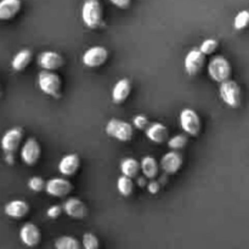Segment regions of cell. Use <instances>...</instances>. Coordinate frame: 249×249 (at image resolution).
I'll return each instance as SVG.
<instances>
[{"instance_id": "cell-15", "label": "cell", "mask_w": 249, "mask_h": 249, "mask_svg": "<svg viewBox=\"0 0 249 249\" xmlns=\"http://www.w3.org/2000/svg\"><path fill=\"white\" fill-rule=\"evenodd\" d=\"M63 212L67 214L70 218L82 220L88 215V208L84 202L80 201L79 198H68L63 204Z\"/></svg>"}, {"instance_id": "cell-18", "label": "cell", "mask_w": 249, "mask_h": 249, "mask_svg": "<svg viewBox=\"0 0 249 249\" xmlns=\"http://www.w3.org/2000/svg\"><path fill=\"white\" fill-rule=\"evenodd\" d=\"M22 9L21 0H0V21H11Z\"/></svg>"}, {"instance_id": "cell-4", "label": "cell", "mask_w": 249, "mask_h": 249, "mask_svg": "<svg viewBox=\"0 0 249 249\" xmlns=\"http://www.w3.org/2000/svg\"><path fill=\"white\" fill-rule=\"evenodd\" d=\"M208 73L209 77L216 83H224L230 79L232 67H231L230 61L224 56L218 55L214 56L208 63Z\"/></svg>"}, {"instance_id": "cell-20", "label": "cell", "mask_w": 249, "mask_h": 249, "mask_svg": "<svg viewBox=\"0 0 249 249\" xmlns=\"http://www.w3.org/2000/svg\"><path fill=\"white\" fill-rule=\"evenodd\" d=\"M29 204L22 199H15L5 206L4 211L7 216L12 219H23L29 213Z\"/></svg>"}, {"instance_id": "cell-5", "label": "cell", "mask_w": 249, "mask_h": 249, "mask_svg": "<svg viewBox=\"0 0 249 249\" xmlns=\"http://www.w3.org/2000/svg\"><path fill=\"white\" fill-rule=\"evenodd\" d=\"M219 92L221 100L231 108H238L242 105V89L235 80L229 79L221 83Z\"/></svg>"}, {"instance_id": "cell-16", "label": "cell", "mask_w": 249, "mask_h": 249, "mask_svg": "<svg viewBox=\"0 0 249 249\" xmlns=\"http://www.w3.org/2000/svg\"><path fill=\"white\" fill-rule=\"evenodd\" d=\"M131 89H133V85H131V82L128 78L119 79L114 84L113 90H112V101L116 105H121L125 102L130 96Z\"/></svg>"}, {"instance_id": "cell-27", "label": "cell", "mask_w": 249, "mask_h": 249, "mask_svg": "<svg viewBox=\"0 0 249 249\" xmlns=\"http://www.w3.org/2000/svg\"><path fill=\"white\" fill-rule=\"evenodd\" d=\"M233 26L238 31H242L246 29L249 26V11L248 10H242V11L238 12L235 17V21H233Z\"/></svg>"}, {"instance_id": "cell-1", "label": "cell", "mask_w": 249, "mask_h": 249, "mask_svg": "<svg viewBox=\"0 0 249 249\" xmlns=\"http://www.w3.org/2000/svg\"><path fill=\"white\" fill-rule=\"evenodd\" d=\"M82 19L90 29L104 26V6L100 0H84L82 6Z\"/></svg>"}, {"instance_id": "cell-14", "label": "cell", "mask_w": 249, "mask_h": 249, "mask_svg": "<svg viewBox=\"0 0 249 249\" xmlns=\"http://www.w3.org/2000/svg\"><path fill=\"white\" fill-rule=\"evenodd\" d=\"M38 65L45 71H56L65 65V58L56 51H44L38 56Z\"/></svg>"}, {"instance_id": "cell-7", "label": "cell", "mask_w": 249, "mask_h": 249, "mask_svg": "<svg viewBox=\"0 0 249 249\" xmlns=\"http://www.w3.org/2000/svg\"><path fill=\"white\" fill-rule=\"evenodd\" d=\"M180 125L190 136H198L202 131L201 117L195 109L184 108L180 113Z\"/></svg>"}, {"instance_id": "cell-12", "label": "cell", "mask_w": 249, "mask_h": 249, "mask_svg": "<svg viewBox=\"0 0 249 249\" xmlns=\"http://www.w3.org/2000/svg\"><path fill=\"white\" fill-rule=\"evenodd\" d=\"M184 164V157L179 151L172 150L170 152L165 153L160 160V168L163 172L168 175H174L181 169Z\"/></svg>"}, {"instance_id": "cell-34", "label": "cell", "mask_w": 249, "mask_h": 249, "mask_svg": "<svg viewBox=\"0 0 249 249\" xmlns=\"http://www.w3.org/2000/svg\"><path fill=\"white\" fill-rule=\"evenodd\" d=\"M147 189H148V191H150V194H152V195L158 194V192H160V182H158V181H151L150 184H148Z\"/></svg>"}, {"instance_id": "cell-9", "label": "cell", "mask_w": 249, "mask_h": 249, "mask_svg": "<svg viewBox=\"0 0 249 249\" xmlns=\"http://www.w3.org/2000/svg\"><path fill=\"white\" fill-rule=\"evenodd\" d=\"M41 157V147L38 140L34 138L27 139L21 148V158L24 164L33 167L39 162Z\"/></svg>"}, {"instance_id": "cell-26", "label": "cell", "mask_w": 249, "mask_h": 249, "mask_svg": "<svg viewBox=\"0 0 249 249\" xmlns=\"http://www.w3.org/2000/svg\"><path fill=\"white\" fill-rule=\"evenodd\" d=\"M83 249H100V241L92 232H85L82 240Z\"/></svg>"}, {"instance_id": "cell-30", "label": "cell", "mask_w": 249, "mask_h": 249, "mask_svg": "<svg viewBox=\"0 0 249 249\" xmlns=\"http://www.w3.org/2000/svg\"><path fill=\"white\" fill-rule=\"evenodd\" d=\"M46 181H44L43 178L33 177L28 180V187L34 192H40L45 189Z\"/></svg>"}, {"instance_id": "cell-24", "label": "cell", "mask_w": 249, "mask_h": 249, "mask_svg": "<svg viewBox=\"0 0 249 249\" xmlns=\"http://www.w3.org/2000/svg\"><path fill=\"white\" fill-rule=\"evenodd\" d=\"M56 249H83V245L73 236H61L55 241Z\"/></svg>"}, {"instance_id": "cell-32", "label": "cell", "mask_w": 249, "mask_h": 249, "mask_svg": "<svg viewBox=\"0 0 249 249\" xmlns=\"http://www.w3.org/2000/svg\"><path fill=\"white\" fill-rule=\"evenodd\" d=\"M63 212V207L61 206H51L50 208L46 211V215L49 216L50 219H57L58 216L62 214Z\"/></svg>"}, {"instance_id": "cell-2", "label": "cell", "mask_w": 249, "mask_h": 249, "mask_svg": "<svg viewBox=\"0 0 249 249\" xmlns=\"http://www.w3.org/2000/svg\"><path fill=\"white\" fill-rule=\"evenodd\" d=\"M38 85L39 89L49 96L57 99L62 95V79L53 71H40L38 74Z\"/></svg>"}, {"instance_id": "cell-22", "label": "cell", "mask_w": 249, "mask_h": 249, "mask_svg": "<svg viewBox=\"0 0 249 249\" xmlns=\"http://www.w3.org/2000/svg\"><path fill=\"white\" fill-rule=\"evenodd\" d=\"M141 170L143 173V177H146L147 179H155L160 172V164L155 157L146 156L141 160Z\"/></svg>"}, {"instance_id": "cell-10", "label": "cell", "mask_w": 249, "mask_h": 249, "mask_svg": "<svg viewBox=\"0 0 249 249\" xmlns=\"http://www.w3.org/2000/svg\"><path fill=\"white\" fill-rule=\"evenodd\" d=\"M206 66V55L199 49H192L187 53L184 61L185 71L190 75H197L203 71Z\"/></svg>"}, {"instance_id": "cell-33", "label": "cell", "mask_w": 249, "mask_h": 249, "mask_svg": "<svg viewBox=\"0 0 249 249\" xmlns=\"http://www.w3.org/2000/svg\"><path fill=\"white\" fill-rule=\"evenodd\" d=\"M109 1L119 9H128L131 5V0H109Z\"/></svg>"}, {"instance_id": "cell-17", "label": "cell", "mask_w": 249, "mask_h": 249, "mask_svg": "<svg viewBox=\"0 0 249 249\" xmlns=\"http://www.w3.org/2000/svg\"><path fill=\"white\" fill-rule=\"evenodd\" d=\"M80 168V158L78 155L71 153L62 157V160L58 163V170L65 177H73L78 173Z\"/></svg>"}, {"instance_id": "cell-25", "label": "cell", "mask_w": 249, "mask_h": 249, "mask_svg": "<svg viewBox=\"0 0 249 249\" xmlns=\"http://www.w3.org/2000/svg\"><path fill=\"white\" fill-rule=\"evenodd\" d=\"M117 187H118V191L121 192L122 196L129 197L133 195L134 189H135V184H134L131 178L122 175L118 179V181H117Z\"/></svg>"}, {"instance_id": "cell-6", "label": "cell", "mask_w": 249, "mask_h": 249, "mask_svg": "<svg viewBox=\"0 0 249 249\" xmlns=\"http://www.w3.org/2000/svg\"><path fill=\"white\" fill-rule=\"evenodd\" d=\"M106 133L116 140L128 142L134 136V126L128 122L113 118L106 124Z\"/></svg>"}, {"instance_id": "cell-31", "label": "cell", "mask_w": 249, "mask_h": 249, "mask_svg": "<svg viewBox=\"0 0 249 249\" xmlns=\"http://www.w3.org/2000/svg\"><path fill=\"white\" fill-rule=\"evenodd\" d=\"M133 124L135 128H138L139 130H145V129L148 128L150 125V122H148V118L143 114H138V116L134 117Z\"/></svg>"}, {"instance_id": "cell-3", "label": "cell", "mask_w": 249, "mask_h": 249, "mask_svg": "<svg viewBox=\"0 0 249 249\" xmlns=\"http://www.w3.org/2000/svg\"><path fill=\"white\" fill-rule=\"evenodd\" d=\"M24 131L23 129L19 126H15V128L10 129L4 134L1 139V148L6 155V160L12 164L14 163V155L17 152V150L21 146L22 141H23Z\"/></svg>"}, {"instance_id": "cell-36", "label": "cell", "mask_w": 249, "mask_h": 249, "mask_svg": "<svg viewBox=\"0 0 249 249\" xmlns=\"http://www.w3.org/2000/svg\"><path fill=\"white\" fill-rule=\"evenodd\" d=\"M0 89H1V82H0Z\"/></svg>"}, {"instance_id": "cell-13", "label": "cell", "mask_w": 249, "mask_h": 249, "mask_svg": "<svg viewBox=\"0 0 249 249\" xmlns=\"http://www.w3.org/2000/svg\"><path fill=\"white\" fill-rule=\"evenodd\" d=\"M19 238L27 247H36L41 241V231L36 224L26 223L19 230Z\"/></svg>"}, {"instance_id": "cell-19", "label": "cell", "mask_w": 249, "mask_h": 249, "mask_svg": "<svg viewBox=\"0 0 249 249\" xmlns=\"http://www.w3.org/2000/svg\"><path fill=\"white\" fill-rule=\"evenodd\" d=\"M146 136L152 142L160 145L169 140V130L164 124L157 122V123H152L148 125V128L146 129Z\"/></svg>"}, {"instance_id": "cell-21", "label": "cell", "mask_w": 249, "mask_h": 249, "mask_svg": "<svg viewBox=\"0 0 249 249\" xmlns=\"http://www.w3.org/2000/svg\"><path fill=\"white\" fill-rule=\"evenodd\" d=\"M32 60H33V53L29 49H23V50L18 51L12 58V68L17 72H22L31 65Z\"/></svg>"}, {"instance_id": "cell-8", "label": "cell", "mask_w": 249, "mask_h": 249, "mask_svg": "<svg viewBox=\"0 0 249 249\" xmlns=\"http://www.w3.org/2000/svg\"><path fill=\"white\" fill-rule=\"evenodd\" d=\"M108 50L104 46H92V48L88 49L84 53H83L82 61L87 67L89 68H97L101 67L102 65L107 62L108 60Z\"/></svg>"}, {"instance_id": "cell-11", "label": "cell", "mask_w": 249, "mask_h": 249, "mask_svg": "<svg viewBox=\"0 0 249 249\" xmlns=\"http://www.w3.org/2000/svg\"><path fill=\"white\" fill-rule=\"evenodd\" d=\"M45 191L50 196L63 198L73 191V185L72 182L68 181L67 179H63V178H53L49 181H46Z\"/></svg>"}, {"instance_id": "cell-29", "label": "cell", "mask_w": 249, "mask_h": 249, "mask_svg": "<svg viewBox=\"0 0 249 249\" xmlns=\"http://www.w3.org/2000/svg\"><path fill=\"white\" fill-rule=\"evenodd\" d=\"M219 48V41L216 39H207L199 46V50L204 53V55H213Z\"/></svg>"}, {"instance_id": "cell-23", "label": "cell", "mask_w": 249, "mask_h": 249, "mask_svg": "<svg viewBox=\"0 0 249 249\" xmlns=\"http://www.w3.org/2000/svg\"><path fill=\"white\" fill-rule=\"evenodd\" d=\"M141 170V163H139L135 158H125L121 163V172L125 177L136 178L139 175V172Z\"/></svg>"}, {"instance_id": "cell-28", "label": "cell", "mask_w": 249, "mask_h": 249, "mask_svg": "<svg viewBox=\"0 0 249 249\" xmlns=\"http://www.w3.org/2000/svg\"><path fill=\"white\" fill-rule=\"evenodd\" d=\"M187 142H189V139H187V136L175 135L174 138H172L168 140V146H169V148H172V150L179 151V150H181V148L186 147Z\"/></svg>"}, {"instance_id": "cell-35", "label": "cell", "mask_w": 249, "mask_h": 249, "mask_svg": "<svg viewBox=\"0 0 249 249\" xmlns=\"http://www.w3.org/2000/svg\"><path fill=\"white\" fill-rule=\"evenodd\" d=\"M146 179H147V178H139V185H140V186H146Z\"/></svg>"}]
</instances>
